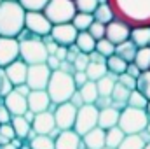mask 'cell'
<instances>
[{
	"mask_svg": "<svg viewBox=\"0 0 150 149\" xmlns=\"http://www.w3.org/2000/svg\"><path fill=\"white\" fill-rule=\"evenodd\" d=\"M124 139H126V132L120 126H113L110 130H107V146L119 149Z\"/></svg>",
	"mask_w": 150,
	"mask_h": 149,
	"instance_id": "31",
	"label": "cell"
},
{
	"mask_svg": "<svg viewBox=\"0 0 150 149\" xmlns=\"http://www.w3.org/2000/svg\"><path fill=\"white\" fill-rule=\"evenodd\" d=\"M96 39L93 37L91 34H89V30H84V32H79V35H77V40H75V44L80 47V51L82 53H93L94 49H96Z\"/></svg>",
	"mask_w": 150,
	"mask_h": 149,
	"instance_id": "26",
	"label": "cell"
},
{
	"mask_svg": "<svg viewBox=\"0 0 150 149\" xmlns=\"http://www.w3.org/2000/svg\"><path fill=\"white\" fill-rule=\"evenodd\" d=\"M131 40H133L138 47L150 46V27H147V25L133 27V30H131Z\"/></svg>",
	"mask_w": 150,
	"mask_h": 149,
	"instance_id": "23",
	"label": "cell"
},
{
	"mask_svg": "<svg viewBox=\"0 0 150 149\" xmlns=\"http://www.w3.org/2000/svg\"><path fill=\"white\" fill-rule=\"evenodd\" d=\"M52 100L47 93V90H32L28 95V109L33 111L35 114L44 111H49Z\"/></svg>",
	"mask_w": 150,
	"mask_h": 149,
	"instance_id": "15",
	"label": "cell"
},
{
	"mask_svg": "<svg viewBox=\"0 0 150 149\" xmlns=\"http://www.w3.org/2000/svg\"><path fill=\"white\" fill-rule=\"evenodd\" d=\"M98 121H100V109L94 104H84L77 112L74 130L80 135H86L87 132L98 126Z\"/></svg>",
	"mask_w": 150,
	"mask_h": 149,
	"instance_id": "7",
	"label": "cell"
},
{
	"mask_svg": "<svg viewBox=\"0 0 150 149\" xmlns=\"http://www.w3.org/2000/svg\"><path fill=\"white\" fill-rule=\"evenodd\" d=\"M89 63H91V58H89V54H87V53H80V54L77 56V60L74 62L75 72H77V70H86Z\"/></svg>",
	"mask_w": 150,
	"mask_h": 149,
	"instance_id": "44",
	"label": "cell"
},
{
	"mask_svg": "<svg viewBox=\"0 0 150 149\" xmlns=\"http://www.w3.org/2000/svg\"><path fill=\"white\" fill-rule=\"evenodd\" d=\"M79 91L82 93V98L86 104H96V100L100 98V90H98V82L96 81H87L82 88H79Z\"/></svg>",
	"mask_w": 150,
	"mask_h": 149,
	"instance_id": "25",
	"label": "cell"
},
{
	"mask_svg": "<svg viewBox=\"0 0 150 149\" xmlns=\"http://www.w3.org/2000/svg\"><path fill=\"white\" fill-rule=\"evenodd\" d=\"M149 98L140 91V90H133L131 95H129V100H127V105L131 107H136V109H147L149 105Z\"/></svg>",
	"mask_w": 150,
	"mask_h": 149,
	"instance_id": "36",
	"label": "cell"
},
{
	"mask_svg": "<svg viewBox=\"0 0 150 149\" xmlns=\"http://www.w3.org/2000/svg\"><path fill=\"white\" fill-rule=\"evenodd\" d=\"M56 56H58L61 62H65V60H67V56H68V46H59V47H58V51H56Z\"/></svg>",
	"mask_w": 150,
	"mask_h": 149,
	"instance_id": "54",
	"label": "cell"
},
{
	"mask_svg": "<svg viewBox=\"0 0 150 149\" xmlns=\"http://www.w3.org/2000/svg\"><path fill=\"white\" fill-rule=\"evenodd\" d=\"M82 144L86 149H103L107 146V130L101 126L93 128L86 135H82Z\"/></svg>",
	"mask_w": 150,
	"mask_h": 149,
	"instance_id": "19",
	"label": "cell"
},
{
	"mask_svg": "<svg viewBox=\"0 0 150 149\" xmlns=\"http://www.w3.org/2000/svg\"><path fill=\"white\" fill-rule=\"evenodd\" d=\"M16 86L12 84V81H11V77L7 75V72H5V69H2L0 67V97L2 98H5L12 90H14Z\"/></svg>",
	"mask_w": 150,
	"mask_h": 149,
	"instance_id": "38",
	"label": "cell"
},
{
	"mask_svg": "<svg viewBox=\"0 0 150 149\" xmlns=\"http://www.w3.org/2000/svg\"><path fill=\"white\" fill-rule=\"evenodd\" d=\"M44 12L52 21V25H59V23H72L79 11L75 0H51L44 9Z\"/></svg>",
	"mask_w": 150,
	"mask_h": 149,
	"instance_id": "6",
	"label": "cell"
},
{
	"mask_svg": "<svg viewBox=\"0 0 150 149\" xmlns=\"http://www.w3.org/2000/svg\"><path fill=\"white\" fill-rule=\"evenodd\" d=\"M115 44H113L110 39H107V37H103V39H100L98 42H96V51L100 53V54H103L105 58H108V56H112V54H115Z\"/></svg>",
	"mask_w": 150,
	"mask_h": 149,
	"instance_id": "37",
	"label": "cell"
},
{
	"mask_svg": "<svg viewBox=\"0 0 150 149\" xmlns=\"http://www.w3.org/2000/svg\"><path fill=\"white\" fill-rule=\"evenodd\" d=\"M0 4H2V0H0Z\"/></svg>",
	"mask_w": 150,
	"mask_h": 149,
	"instance_id": "64",
	"label": "cell"
},
{
	"mask_svg": "<svg viewBox=\"0 0 150 149\" xmlns=\"http://www.w3.org/2000/svg\"><path fill=\"white\" fill-rule=\"evenodd\" d=\"M2 102H4V98H2V97H0V104H2Z\"/></svg>",
	"mask_w": 150,
	"mask_h": 149,
	"instance_id": "63",
	"label": "cell"
},
{
	"mask_svg": "<svg viewBox=\"0 0 150 149\" xmlns=\"http://www.w3.org/2000/svg\"><path fill=\"white\" fill-rule=\"evenodd\" d=\"M117 18V14H115V11H113V7L108 4V2H100V5L96 7V11H94V19L96 21H101V23H105V25H108L110 21H113Z\"/></svg>",
	"mask_w": 150,
	"mask_h": 149,
	"instance_id": "22",
	"label": "cell"
},
{
	"mask_svg": "<svg viewBox=\"0 0 150 149\" xmlns=\"http://www.w3.org/2000/svg\"><path fill=\"white\" fill-rule=\"evenodd\" d=\"M54 140H56V149H80V148H84L82 135L77 133L75 130H61L59 135Z\"/></svg>",
	"mask_w": 150,
	"mask_h": 149,
	"instance_id": "18",
	"label": "cell"
},
{
	"mask_svg": "<svg viewBox=\"0 0 150 149\" xmlns=\"http://www.w3.org/2000/svg\"><path fill=\"white\" fill-rule=\"evenodd\" d=\"M119 119H120V109L117 107H105V109H100V121H98V126H101L103 130H110L113 126H119Z\"/></svg>",
	"mask_w": 150,
	"mask_h": 149,
	"instance_id": "20",
	"label": "cell"
},
{
	"mask_svg": "<svg viewBox=\"0 0 150 149\" xmlns=\"http://www.w3.org/2000/svg\"><path fill=\"white\" fill-rule=\"evenodd\" d=\"M143 149H150V142H147V144H145V148Z\"/></svg>",
	"mask_w": 150,
	"mask_h": 149,
	"instance_id": "59",
	"label": "cell"
},
{
	"mask_svg": "<svg viewBox=\"0 0 150 149\" xmlns=\"http://www.w3.org/2000/svg\"><path fill=\"white\" fill-rule=\"evenodd\" d=\"M86 74L91 81H100L103 75L108 74V67L107 62H91L86 69Z\"/></svg>",
	"mask_w": 150,
	"mask_h": 149,
	"instance_id": "28",
	"label": "cell"
},
{
	"mask_svg": "<svg viewBox=\"0 0 150 149\" xmlns=\"http://www.w3.org/2000/svg\"><path fill=\"white\" fill-rule=\"evenodd\" d=\"M77 112H79V109L75 107L72 102H65V104L56 105V109H54L56 126L59 130H74Z\"/></svg>",
	"mask_w": 150,
	"mask_h": 149,
	"instance_id": "11",
	"label": "cell"
},
{
	"mask_svg": "<svg viewBox=\"0 0 150 149\" xmlns=\"http://www.w3.org/2000/svg\"><path fill=\"white\" fill-rule=\"evenodd\" d=\"M117 18L131 27H150V0H108Z\"/></svg>",
	"mask_w": 150,
	"mask_h": 149,
	"instance_id": "2",
	"label": "cell"
},
{
	"mask_svg": "<svg viewBox=\"0 0 150 149\" xmlns=\"http://www.w3.org/2000/svg\"><path fill=\"white\" fill-rule=\"evenodd\" d=\"M103 149H115V148H110V146H105Z\"/></svg>",
	"mask_w": 150,
	"mask_h": 149,
	"instance_id": "62",
	"label": "cell"
},
{
	"mask_svg": "<svg viewBox=\"0 0 150 149\" xmlns=\"http://www.w3.org/2000/svg\"><path fill=\"white\" fill-rule=\"evenodd\" d=\"M70 102L74 104L77 109H80V107H82V105L86 104V102H84V98H82V93H80L79 90H77V91L74 93V97H72V100H70Z\"/></svg>",
	"mask_w": 150,
	"mask_h": 149,
	"instance_id": "52",
	"label": "cell"
},
{
	"mask_svg": "<svg viewBox=\"0 0 150 149\" xmlns=\"http://www.w3.org/2000/svg\"><path fill=\"white\" fill-rule=\"evenodd\" d=\"M145 144L147 142L140 133H131V135H126V139L122 140L119 149H143Z\"/></svg>",
	"mask_w": 150,
	"mask_h": 149,
	"instance_id": "33",
	"label": "cell"
},
{
	"mask_svg": "<svg viewBox=\"0 0 150 149\" xmlns=\"http://www.w3.org/2000/svg\"><path fill=\"white\" fill-rule=\"evenodd\" d=\"M149 123H150V116L147 109H136V107L127 105L120 111L119 126L126 132V135L142 133L143 130H147Z\"/></svg>",
	"mask_w": 150,
	"mask_h": 149,
	"instance_id": "5",
	"label": "cell"
},
{
	"mask_svg": "<svg viewBox=\"0 0 150 149\" xmlns=\"http://www.w3.org/2000/svg\"><path fill=\"white\" fill-rule=\"evenodd\" d=\"M131 30H133V27L129 23H126L120 18H115L113 21H110L107 25V39H110L117 46V44L126 42L127 39H131Z\"/></svg>",
	"mask_w": 150,
	"mask_h": 149,
	"instance_id": "12",
	"label": "cell"
},
{
	"mask_svg": "<svg viewBox=\"0 0 150 149\" xmlns=\"http://www.w3.org/2000/svg\"><path fill=\"white\" fill-rule=\"evenodd\" d=\"M147 112H149V116H150V102H149V105H147Z\"/></svg>",
	"mask_w": 150,
	"mask_h": 149,
	"instance_id": "60",
	"label": "cell"
},
{
	"mask_svg": "<svg viewBox=\"0 0 150 149\" xmlns=\"http://www.w3.org/2000/svg\"><path fill=\"white\" fill-rule=\"evenodd\" d=\"M11 123H12V126L16 130V135L21 137V139H26L28 133H30V130L33 128L32 123H28L25 116H12V121Z\"/></svg>",
	"mask_w": 150,
	"mask_h": 149,
	"instance_id": "30",
	"label": "cell"
},
{
	"mask_svg": "<svg viewBox=\"0 0 150 149\" xmlns=\"http://www.w3.org/2000/svg\"><path fill=\"white\" fill-rule=\"evenodd\" d=\"M0 149H19V148H16V146L12 144V140H11V142H7V144H2Z\"/></svg>",
	"mask_w": 150,
	"mask_h": 149,
	"instance_id": "57",
	"label": "cell"
},
{
	"mask_svg": "<svg viewBox=\"0 0 150 149\" xmlns=\"http://www.w3.org/2000/svg\"><path fill=\"white\" fill-rule=\"evenodd\" d=\"M51 35H52V39L59 46H72V44H75V40H77L79 30L75 28L74 23H59V25H54L52 27Z\"/></svg>",
	"mask_w": 150,
	"mask_h": 149,
	"instance_id": "13",
	"label": "cell"
},
{
	"mask_svg": "<svg viewBox=\"0 0 150 149\" xmlns=\"http://www.w3.org/2000/svg\"><path fill=\"white\" fill-rule=\"evenodd\" d=\"M33 130L37 132L38 135H51L58 126H56V117H54V112L51 111H44L38 112L35 116V121H33Z\"/></svg>",
	"mask_w": 150,
	"mask_h": 149,
	"instance_id": "16",
	"label": "cell"
},
{
	"mask_svg": "<svg viewBox=\"0 0 150 149\" xmlns=\"http://www.w3.org/2000/svg\"><path fill=\"white\" fill-rule=\"evenodd\" d=\"M80 53H82V51H80V47H79L77 44H72V46H68V56H67V62L74 63L75 60H77V56H79Z\"/></svg>",
	"mask_w": 150,
	"mask_h": 149,
	"instance_id": "49",
	"label": "cell"
},
{
	"mask_svg": "<svg viewBox=\"0 0 150 149\" xmlns=\"http://www.w3.org/2000/svg\"><path fill=\"white\" fill-rule=\"evenodd\" d=\"M28 67H30V65H28L23 58H19V60H16V62H12L11 65H7V67H5V72H7L9 77H11V81H12V84H14V86L26 84Z\"/></svg>",
	"mask_w": 150,
	"mask_h": 149,
	"instance_id": "17",
	"label": "cell"
},
{
	"mask_svg": "<svg viewBox=\"0 0 150 149\" xmlns=\"http://www.w3.org/2000/svg\"><path fill=\"white\" fill-rule=\"evenodd\" d=\"M77 90L79 88L75 84L74 74H68V72H63V70H52L51 81L47 84V93H49L54 105L70 102Z\"/></svg>",
	"mask_w": 150,
	"mask_h": 149,
	"instance_id": "4",
	"label": "cell"
},
{
	"mask_svg": "<svg viewBox=\"0 0 150 149\" xmlns=\"http://www.w3.org/2000/svg\"><path fill=\"white\" fill-rule=\"evenodd\" d=\"M7 142H11V140H9L7 137H4V135L0 133V146H2V144H7Z\"/></svg>",
	"mask_w": 150,
	"mask_h": 149,
	"instance_id": "58",
	"label": "cell"
},
{
	"mask_svg": "<svg viewBox=\"0 0 150 149\" xmlns=\"http://www.w3.org/2000/svg\"><path fill=\"white\" fill-rule=\"evenodd\" d=\"M98 109H105V107H110L113 105V98L112 97H105V95H100V98L96 100V104H94Z\"/></svg>",
	"mask_w": 150,
	"mask_h": 149,
	"instance_id": "48",
	"label": "cell"
},
{
	"mask_svg": "<svg viewBox=\"0 0 150 149\" xmlns=\"http://www.w3.org/2000/svg\"><path fill=\"white\" fill-rule=\"evenodd\" d=\"M52 70L49 69L47 63H35L28 67V77L26 84L32 90H47V84L51 81Z\"/></svg>",
	"mask_w": 150,
	"mask_h": 149,
	"instance_id": "9",
	"label": "cell"
},
{
	"mask_svg": "<svg viewBox=\"0 0 150 149\" xmlns=\"http://www.w3.org/2000/svg\"><path fill=\"white\" fill-rule=\"evenodd\" d=\"M47 65H49L51 70H59V67H61V60H59L56 54H51V56L47 58Z\"/></svg>",
	"mask_w": 150,
	"mask_h": 149,
	"instance_id": "51",
	"label": "cell"
},
{
	"mask_svg": "<svg viewBox=\"0 0 150 149\" xmlns=\"http://www.w3.org/2000/svg\"><path fill=\"white\" fill-rule=\"evenodd\" d=\"M11 121H12V112L9 111V107L2 102V104H0V125L11 123Z\"/></svg>",
	"mask_w": 150,
	"mask_h": 149,
	"instance_id": "46",
	"label": "cell"
},
{
	"mask_svg": "<svg viewBox=\"0 0 150 149\" xmlns=\"http://www.w3.org/2000/svg\"><path fill=\"white\" fill-rule=\"evenodd\" d=\"M136 53H138V46H136L131 39H127L126 42L117 44V47H115V54L122 56L126 62H134Z\"/></svg>",
	"mask_w": 150,
	"mask_h": 149,
	"instance_id": "24",
	"label": "cell"
},
{
	"mask_svg": "<svg viewBox=\"0 0 150 149\" xmlns=\"http://www.w3.org/2000/svg\"><path fill=\"white\" fill-rule=\"evenodd\" d=\"M127 63H129V62H126V60H124L122 56H119V54H112V56L107 58L108 72H112V74H115V75L124 74V72L127 70Z\"/></svg>",
	"mask_w": 150,
	"mask_h": 149,
	"instance_id": "29",
	"label": "cell"
},
{
	"mask_svg": "<svg viewBox=\"0 0 150 149\" xmlns=\"http://www.w3.org/2000/svg\"><path fill=\"white\" fill-rule=\"evenodd\" d=\"M117 81H119V75L112 74V72H108L107 75H103L100 81H96V82H98V90H100V95H105V97H112L113 88H115Z\"/></svg>",
	"mask_w": 150,
	"mask_h": 149,
	"instance_id": "27",
	"label": "cell"
},
{
	"mask_svg": "<svg viewBox=\"0 0 150 149\" xmlns=\"http://www.w3.org/2000/svg\"><path fill=\"white\" fill-rule=\"evenodd\" d=\"M59 70H63V72H68V74H75V65L65 60V62H61V67H59Z\"/></svg>",
	"mask_w": 150,
	"mask_h": 149,
	"instance_id": "53",
	"label": "cell"
},
{
	"mask_svg": "<svg viewBox=\"0 0 150 149\" xmlns=\"http://www.w3.org/2000/svg\"><path fill=\"white\" fill-rule=\"evenodd\" d=\"M134 63L142 70H150V46L138 47V53L134 56Z\"/></svg>",
	"mask_w": 150,
	"mask_h": 149,
	"instance_id": "35",
	"label": "cell"
},
{
	"mask_svg": "<svg viewBox=\"0 0 150 149\" xmlns=\"http://www.w3.org/2000/svg\"><path fill=\"white\" fill-rule=\"evenodd\" d=\"M18 39H19V46H21V58L28 65L47 63L49 51L44 42V37H38L35 34H32L28 28H25Z\"/></svg>",
	"mask_w": 150,
	"mask_h": 149,
	"instance_id": "3",
	"label": "cell"
},
{
	"mask_svg": "<svg viewBox=\"0 0 150 149\" xmlns=\"http://www.w3.org/2000/svg\"><path fill=\"white\" fill-rule=\"evenodd\" d=\"M32 149H56V140L51 135H37L30 140Z\"/></svg>",
	"mask_w": 150,
	"mask_h": 149,
	"instance_id": "34",
	"label": "cell"
},
{
	"mask_svg": "<svg viewBox=\"0 0 150 149\" xmlns=\"http://www.w3.org/2000/svg\"><path fill=\"white\" fill-rule=\"evenodd\" d=\"M4 104L9 107V111L12 112V116H23L28 111V97L19 93L16 88L4 98Z\"/></svg>",
	"mask_w": 150,
	"mask_h": 149,
	"instance_id": "14",
	"label": "cell"
},
{
	"mask_svg": "<svg viewBox=\"0 0 150 149\" xmlns=\"http://www.w3.org/2000/svg\"><path fill=\"white\" fill-rule=\"evenodd\" d=\"M21 58V46L18 37H0V67L5 69Z\"/></svg>",
	"mask_w": 150,
	"mask_h": 149,
	"instance_id": "10",
	"label": "cell"
},
{
	"mask_svg": "<svg viewBox=\"0 0 150 149\" xmlns=\"http://www.w3.org/2000/svg\"><path fill=\"white\" fill-rule=\"evenodd\" d=\"M51 0H19V4L26 11H44Z\"/></svg>",
	"mask_w": 150,
	"mask_h": 149,
	"instance_id": "41",
	"label": "cell"
},
{
	"mask_svg": "<svg viewBox=\"0 0 150 149\" xmlns=\"http://www.w3.org/2000/svg\"><path fill=\"white\" fill-rule=\"evenodd\" d=\"M72 23L75 25V28L79 32L89 30V27L94 23V14H91V12H77Z\"/></svg>",
	"mask_w": 150,
	"mask_h": 149,
	"instance_id": "32",
	"label": "cell"
},
{
	"mask_svg": "<svg viewBox=\"0 0 150 149\" xmlns=\"http://www.w3.org/2000/svg\"><path fill=\"white\" fill-rule=\"evenodd\" d=\"M126 72H127L129 75H133V77H136V79H138V77L142 75V72H143V70H142V69H140L134 62H129V63H127V70H126Z\"/></svg>",
	"mask_w": 150,
	"mask_h": 149,
	"instance_id": "50",
	"label": "cell"
},
{
	"mask_svg": "<svg viewBox=\"0 0 150 149\" xmlns=\"http://www.w3.org/2000/svg\"><path fill=\"white\" fill-rule=\"evenodd\" d=\"M129 95H131V90H129V88H126L122 82H119V81H117V84H115V88H113V93H112L113 107H117V109H120V111H122L124 107H127Z\"/></svg>",
	"mask_w": 150,
	"mask_h": 149,
	"instance_id": "21",
	"label": "cell"
},
{
	"mask_svg": "<svg viewBox=\"0 0 150 149\" xmlns=\"http://www.w3.org/2000/svg\"><path fill=\"white\" fill-rule=\"evenodd\" d=\"M119 82H122V84H124L126 88H129L131 91L138 88V79H136V77H133V75H129L127 72H124V74L119 75Z\"/></svg>",
	"mask_w": 150,
	"mask_h": 149,
	"instance_id": "43",
	"label": "cell"
},
{
	"mask_svg": "<svg viewBox=\"0 0 150 149\" xmlns=\"http://www.w3.org/2000/svg\"><path fill=\"white\" fill-rule=\"evenodd\" d=\"M74 79H75V84H77V88H82L87 81H89V77L86 74V70H77L74 74Z\"/></svg>",
	"mask_w": 150,
	"mask_h": 149,
	"instance_id": "47",
	"label": "cell"
},
{
	"mask_svg": "<svg viewBox=\"0 0 150 149\" xmlns=\"http://www.w3.org/2000/svg\"><path fill=\"white\" fill-rule=\"evenodd\" d=\"M26 28V9L19 0H2L0 4V37H19Z\"/></svg>",
	"mask_w": 150,
	"mask_h": 149,
	"instance_id": "1",
	"label": "cell"
},
{
	"mask_svg": "<svg viewBox=\"0 0 150 149\" xmlns=\"http://www.w3.org/2000/svg\"><path fill=\"white\" fill-rule=\"evenodd\" d=\"M23 116L26 117V121H28V123H32V125H33V121H35V116H37V114H35L33 111H30V109H28V111L25 112Z\"/></svg>",
	"mask_w": 150,
	"mask_h": 149,
	"instance_id": "56",
	"label": "cell"
},
{
	"mask_svg": "<svg viewBox=\"0 0 150 149\" xmlns=\"http://www.w3.org/2000/svg\"><path fill=\"white\" fill-rule=\"evenodd\" d=\"M89 34L96 39V40L107 37V25H105V23H101V21H96V19H94V23L89 27Z\"/></svg>",
	"mask_w": 150,
	"mask_h": 149,
	"instance_id": "42",
	"label": "cell"
},
{
	"mask_svg": "<svg viewBox=\"0 0 150 149\" xmlns=\"http://www.w3.org/2000/svg\"><path fill=\"white\" fill-rule=\"evenodd\" d=\"M75 5H77L79 12H91V14H94L96 7L100 5V0H75Z\"/></svg>",
	"mask_w": 150,
	"mask_h": 149,
	"instance_id": "40",
	"label": "cell"
},
{
	"mask_svg": "<svg viewBox=\"0 0 150 149\" xmlns=\"http://www.w3.org/2000/svg\"><path fill=\"white\" fill-rule=\"evenodd\" d=\"M136 90H140L150 100V70H143L142 72V75L138 77V88Z\"/></svg>",
	"mask_w": 150,
	"mask_h": 149,
	"instance_id": "39",
	"label": "cell"
},
{
	"mask_svg": "<svg viewBox=\"0 0 150 149\" xmlns=\"http://www.w3.org/2000/svg\"><path fill=\"white\" fill-rule=\"evenodd\" d=\"M147 132H149V135H150V123H149V126H147Z\"/></svg>",
	"mask_w": 150,
	"mask_h": 149,
	"instance_id": "61",
	"label": "cell"
},
{
	"mask_svg": "<svg viewBox=\"0 0 150 149\" xmlns=\"http://www.w3.org/2000/svg\"><path fill=\"white\" fill-rule=\"evenodd\" d=\"M89 58H91V62H107V58H105L103 54H100L96 49H94L93 53H89Z\"/></svg>",
	"mask_w": 150,
	"mask_h": 149,
	"instance_id": "55",
	"label": "cell"
},
{
	"mask_svg": "<svg viewBox=\"0 0 150 149\" xmlns=\"http://www.w3.org/2000/svg\"><path fill=\"white\" fill-rule=\"evenodd\" d=\"M0 133H2L4 137H7L9 140H12V139L18 137V135H16V130H14V126H12V123H4V125H0Z\"/></svg>",
	"mask_w": 150,
	"mask_h": 149,
	"instance_id": "45",
	"label": "cell"
},
{
	"mask_svg": "<svg viewBox=\"0 0 150 149\" xmlns=\"http://www.w3.org/2000/svg\"><path fill=\"white\" fill-rule=\"evenodd\" d=\"M52 21L44 11H26V28L38 37H45L52 32Z\"/></svg>",
	"mask_w": 150,
	"mask_h": 149,
	"instance_id": "8",
	"label": "cell"
}]
</instances>
